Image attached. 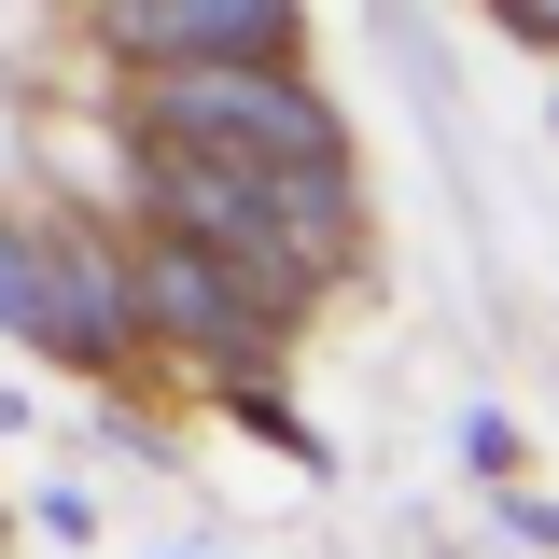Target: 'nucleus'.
<instances>
[{
  "label": "nucleus",
  "instance_id": "nucleus-1",
  "mask_svg": "<svg viewBox=\"0 0 559 559\" xmlns=\"http://www.w3.org/2000/svg\"><path fill=\"white\" fill-rule=\"evenodd\" d=\"M140 127L168 140V154H224V168H308V154H336V112L294 84V57L140 70Z\"/></svg>",
  "mask_w": 559,
  "mask_h": 559
},
{
  "label": "nucleus",
  "instance_id": "nucleus-3",
  "mask_svg": "<svg viewBox=\"0 0 559 559\" xmlns=\"http://www.w3.org/2000/svg\"><path fill=\"white\" fill-rule=\"evenodd\" d=\"M112 57L182 70V57H294V0H112Z\"/></svg>",
  "mask_w": 559,
  "mask_h": 559
},
{
  "label": "nucleus",
  "instance_id": "nucleus-2",
  "mask_svg": "<svg viewBox=\"0 0 559 559\" xmlns=\"http://www.w3.org/2000/svg\"><path fill=\"white\" fill-rule=\"evenodd\" d=\"M127 322H168V336L182 349H210V364H224V378H238V364H266V308H252V294H238V280L210 266V252H182V238H154V252H140V280H127Z\"/></svg>",
  "mask_w": 559,
  "mask_h": 559
}]
</instances>
